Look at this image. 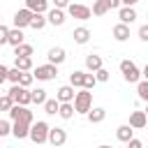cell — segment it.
Segmentation results:
<instances>
[{"instance_id":"obj_1","label":"cell","mask_w":148,"mask_h":148,"mask_svg":"<svg viewBox=\"0 0 148 148\" xmlns=\"http://www.w3.org/2000/svg\"><path fill=\"white\" fill-rule=\"evenodd\" d=\"M74 109H76V113H90V109H92V92L88 90V88H81L79 92H76V97H74Z\"/></svg>"},{"instance_id":"obj_2","label":"cell","mask_w":148,"mask_h":148,"mask_svg":"<svg viewBox=\"0 0 148 148\" xmlns=\"http://www.w3.org/2000/svg\"><path fill=\"white\" fill-rule=\"evenodd\" d=\"M120 72H123V76H125L127 83H139L141 76H143V72H139V67L132 60H120Z\"/></svg>"},{"instance_id":"obj_3","label":"cell","mask_w":148,"mask_h":148,"mask_svg":"<svg viewBox=\"0 0 148 148\" xmlns=\"http://www.w3.org/2000/svg\"><path fill=\"white\" fill-rule=\"evenodd\" d=\"M12 97H14V102L16 104H23V106H28L30 102H32V90H28V88H23L21 83H14L9 90H7Z\"/></svg>"},{"instance_id":"obj_4","label":"cell","mask_w":148,"mask_h":148,"mask_svg":"<svg viewBox=\"0 0 148 148\" xmlns=\"http://www.w3.org/2000/svg\"><path fill=\"white\" fill-rule=\"evenodd\" d=\"M49 132H51V127H49L44 120H37V123H32V127H30V139H32L35 143H44V141H49Z\"/></svg>"},{"instance_id":"obj_5","label":"cell","mask_w":148,"mask_h":148,"mask_svg":"<svg viewBox=\"0 0 148 148\" xmlns=\"http://www.w3.org/2000/svg\"><path fill=\"white\" fill-rule=\"evenodd\" d=\"M32 74H35V79H37V81H51V79H56V76H58V65H53V62L37 65V69H35Z\"/></svg>"},{"instance_id":"obj_6","label":"cell","mask_w":148,"mask_h":148,"mask_svg":"<svg viewBox=\"0 0 148 148\" xmlns=\"http://www.w3.org/2000/svg\"><path fill=\"white\" fill-rule=\"evenodd\" d=\"M7 116H9V120H12V123H14V120H25V123H30V125L35 123L32 111H28L23 104H14V106H12V111H9Z\"/></svg>"},{"instance_id":"obj_7","label":"cell","mask_w":148,"mask_h":148,"mask_svg":"<svg viewBox=\"0 0 148 148\" xmlns=\"http://www.w3.org/2000/svg\"><path fill=\"white\" fill-rule=\"evenodd\" d=\"M120 5H123V0H95L92 2V16H104L109 9H116Z\"/></svg>"},{"instance_id":"obj_8","label":"cell","mask_w":148,"mask_h":148,"mask_svg":"<svg viewBox=\"0 0 148 148\" xmlns=\"http://www.w3.org/2000/svg\"><path fill=\"white\" fill-rule=\"evenodd\" d=\"M67 14H69L72 18H79V21H88V18L92 16V9H90V7H86V5L72 2V5L67 7Z\"/></svg>"},{"instance_id":"obj_9","label":"cell","mask_w":148,"mask_h":148,"mask_svg":"<svg viewBox=\"0 0 148 148\" xmlns=\"http://www.w3.org/2000/svg\"><path fill=\"white\" fill-rule=\"evenodd\" d=\"M32 18H35V12L28 9V7H23V9H18V12L14 14V25L23 30V28H28V25L32 23Z\"/></svg>"},{"instance_id":"obj_10","label":"cell","mask_w":148,"mask_h":148,"mask_svg":"<svg viewBox=\"0 0 148 148\" xmlns=\"http://www.w3.org/2000/svg\"><path fill=\"white\" fill-rule=\"evenodd\" d=\"M65 141H67V132H65L62 127H51V132H49V143L56 146V148H60V146H65Z\"/></svg>"},{"instance_id":"obj_11","label":"cell","mask_w":148,"mask_h":148,"mask_svg":"<svg viewBox=\"0 0 148 148\" xmlns=\"http://www.w3.org/2000/svg\"><path fill=\"white\" fill-rule=\"evenodd\" d=\"M130 125H132L134 130H143V127L148 125V113H146V111H132V113H130Z\"/></svg>"},{"instance_id":"obj_12","label":"cell","mask_w":148,"mask_h":148,"mask_svg":"<svg viewBox=\"0 0 148 148\" xmlns=\"http://www.w3.org/2000/svg\"><path fill=\"white\" fill-rule=\"evenodd\" d=\"M30 123H25V120H14V130H12V134L16 136V139H25V136H30Z\"/></svg>"},{"instance_id":"obj_13","label":"cell","mask_w":148,"mask_h":148,"mask_svg":"<svg viewBox=\"0 0 148 148\" xmlns=\"http://www.w3.org/2000/svg\"><path fill=\"white\" fill-rule=\"evenodd\" d=\"M49 62H53V65H60V62H65V58H67V53H65V49L62 46H53V49H49Z\"/></svg>"},{"instance_id":"obj_14","label":"cell","mask_w":148,"mask_h":148,"mask_svg":"<svg viewBox=\"0 0 148 148\" xmlns=\"http://www.w3.org/2000/svg\"><path fill=\"white\" fill-rule=\"evenodd\" d=\"M56 97H58L60 102H74V97H76L74 86H72V83H69V86H60L58 92H56Z\"/></svg>"},{"instance_id":"obj_15","label":"cell","mask_w":148,"mask_h":148,"mask_svg":"<svg viewBox=\"0 0 148 148\" xmlns=\"http://www.w3.org/2000/svg\"><path fill=\"white\" fill-rule=\"evenodd\" d=\"M116 136H118V141L130 143V141L134 139V127H132V125H120V127L116 130Z\"/></svg>"},{"instance_id":"obj_16","label":"cell","mask_w":148,"mask_h":148,"mask_svg":"<svg viewBox=\"0 0 148 148\" xmlns=\"http://www.w3.org/2000/svg\"><path fill=\"white\" fill-rule=\"evenodd\" d=\"M118 18H120V23H127V25H130V23L136 18V9H134V7H125V5H123V7L118 9Z\"/></svg>"},{"instance_id":"obj_17","label":"cell","mask_w":148,"mask_h":148,"mask_svg":"<svg viewBox=\"0 0 148 148\" xmlns=\"http://www.w3.org/2000/svg\"><path fill=\"white\" fill-rule=\"evenodd\" d=\"M113 37H116L118 42H127V39H130V25H127V23L113 25Z\"/></svg>"},{"instance_id":"obj_18","label":"cell","mask_w":148,"mask_h":148,"mask_svg":"<svg viewBox=\"0 0 148 148\" xmlns=\"http://www.w3.org/2000/svg\"><path fill=\"white\" fill-rule=\"evenodd\" d=\"M25 7L32 9L35 14H44L49 9V0H25Z\"/></svg>"},{"instance_id":"obj_19","label":"cell","mask_w":148,"mask_h":148,"mask_svg":"<svg viewBox=\"0 0 148 148\" xmlns=\"http://www.w3.org/2000/svg\"><path fill=\"white\" fill-rule=\"evenodd\" d=\"M46 16H49V23H51V25H62V23H65V12L58 9V7H53Z\"/></svg>"},{"instance_id":"obj_20","label":"cell","mask_w":148,"mask_h":148,"mask_svg":"<svg viewBox=\"0 0 148 148\" xmlns=\"http://www.w3.org/2000/svg\"><path fill=\"white\" fill-rule=\"evenodd\" d=\"M14 67H18L21 72H30L32 69V58L30 56H16L14 58Z\"/></svg>"},{"instance_id":"obj_21","label":"cell","mask_w":148,"mask_h":148,"mask_svg":"<svg viewBox=\"0 0 148 148\" xmlns=\"http://www.w3.org/2000/svg\"><path fill=\"white\" fill-rule=\"evenodd\" d=\"M74 113H76V109H74V102H60V111H58V116H60L62 120H69Z\"/></svg>"},{"instance_id":"obj_22","label":"cell","mask_w":148,"mask_h":148,"mask_svg":"<svg viewBox=\"0 0 148 148\" xmlns=\"http://www.w3.org/2000/svg\"><path fill=\"white\" fill-rule=\"evenodd\" d=\"M72 37H74V42H76V44H86V42L90 39V30H88V28H83V25H81V28H74Z\"/></svg>"},{"instance_id":"obj_23","label":"cell","mask_w":148,"mask_h":148,"mask_svg":"<svg viewBox=\"0 0 148 148\" xmlns=\"http://www.w3.org/2000/svg\"><path fill=\"white\" fill-rule=\"evenodd\" d=\"M86 67H88L90 72H97V69H102V56H97V53H90V56H86Z\"/></svg>"},{"instance_id":"obj_24","label":"cell","mask_w":148,"mask_h":148,"mask_svg":"<svg viewBox=\"0 0 148 148\" xmlns=\"http://www.w3.org/2000/svg\"><path fill=\"white\" fill-rule=\"evenodd\" d=\"M106 118V109H102V106H95V109H90V113H88V120L90 123H102Z\"/></svg>"},{"instance_id":"obj_25","label":"cell","mask_w":148,"mask_h":148,"mask_svg":"<svg viewBox=\"0 0 148 148\" xmlns=\"http://www.w3.org/2000/svg\"><path fill=\"white\" fill-rule=\"evenodd\" d=\"M69 83H72L74 88H83V83H86V72H72V74H69Z\"/></svg>"},{"instance_id":"obj_26","label":"cell","mask_w":148,"mask_h":148,"mask_svg":"<svg viewBox=\"0 0 148 148\" xmlns=\"http://www.w3.org/2000/svg\"><path fill=\"white\" fill-rule=\"evenodd\" d=\"M14 104H16V102H14V97H12L9 92H5V95L0 97V111H5V113H9Z\"/></svg>"},{"instance_id":"obj_27","label":"cell","mask_w":148,"mask_h":148,"mask_svg":"<svg viewBox=\"0 0 148 148\" xmlns=\"http://www.w3.org/2000/svg\"><path fill=\"white\" fill-rule=\"evenodd\" d=\"M44 111L49 113V116H56L58 111H60V99L56 97V99H46L44 102Z\"/></svg>"},{"instance_id":"obj_28","label":"cell","mask_w":148,"mask_h":148,"mask_svg":"<svg viewBox=\"0 0 148 148\" xmlns=\"http://www.w3.org/2000/svg\"><path fill=\"white\" fill-rule=\"evenodd\" d=\"M9 46H18V44H23V32H21V28H14L12 32H9V42H7Z\"/></svg>"},{"instance_id":"obj_29","label":"cell","mask_w":148,"mask_h":148,"mask_svg":"<svg viewBox=\"0 0 148 148\" xmlns=\"http://www.w3.org/2000/svg\"><path fill=\"white\" fill-rule=\"evenodd\" d=\"M46 23H49V16H44V14H35V18H32L30 28H35V30H42Z\"/></svg>"},{"instance_id":"obj_30","label":"cell","mask_w":148,"mask_h":148,"mask_svg":"<svg viewBox=\"0 0 148 148\" xmlns=\"http://www.w3.org/2000/svg\"><path fill=\"white\" fill-rule=\"evenodd\" d=\"M136 92H139V99L148 102V81H146V79L136 83Z\"/></svg>"},{"instance_id":"obj_31","label":"cell","mask_w":148,"mask_h":148,"mask_svg":"<svg viewBox=\"0 0 148 148\" xmlns=\"http://www.w3.org/2000/svg\"><path fill=\"white\" fill-rule=\"evenodd\" d=\"M16 56H32V46L30 44H18V46H14V58Z\"/></svg>"},{"instance_id":"obj_32","label":"cell","mask_w":148,"mask_h":148,"mask_svg":"<svg viewBox=\"0 0 148 148\" xmlns=\"http://www.w3.org/2000/svg\"><path fill=\"white\" fill-rule=\"evenodd\" d=\"M32 102H35V104H44V102H46V90H44V88L32 90Z\"/></svg>"},{"instance_id":"obj_33","label":"cell","mask_w":148,"mask_h":148,"mask_svg":"<svg viewBox=\"0 0 148 148\" xmlns=\"http://www.w3.org/2000/svg\"><path fill=\"white\" fill-rule=\"evenodd\" d=\"M12 130H14V123H9V120H0V136L12 134Z\"/></svg>"},{"instance_id":"obj_34","label":"cell","mask_w":148,"mask_h":148,"mask_svg":"<svg viewBox=\"0 0 148 148\" xmlns=\"http://www.w3.org/2000/svg\"><path fill=\"white\" fill-rule=\"evenodd\" d=\"M21 74H23V72H21L18 67H12V69H9V76H7V81H12V83H18V81H21Z\"/></svg>"},{"instance_id":"obj_35","label":"cell","mask_w":148,"mask_h":148,"mask_svg":"<svg viewBox=\"0 0 148 148\" xmlns=\"http://www.w3.org/2000/svg\"><path fill=\"white\" fill-rule=\"evenodd\" d=\"M32 81H35V74H30V72H23V74H21V81H18V83H21L23 88H28V86H32Z\"/></svg>"},{"instance_id":"obj_36","label":"cell","mask_w":148,"mask_h":148,"mask_svg":"<svg viewBox=\"0 0 148 148\" xmlns=\"http://www.w3.org/2000/svg\"><path fill=\"white\" fill-rule=\"evenodd\" d=\"M9 32H12V30H9L7 25H0V44H7V42H9Z\"/></svg>"},{"instance_id":"obj_37","label":"cell","mask_w":148,"mask_h":148,"mask_svg":"<svg viewBox=\"0 0 148 148\" xmlns=\"http://www.w3.org/2000/svg\"><path fill=\"white\" fill-rule=\"evenodd\" d=\"M95 76H97V81H99V83H106L111 74H109V72H106V69L102 67V69H97V72H95Z\"/></svg>"},{"instance_id":"obj_38","label":"cell","mask_w":148,"mask_h":148,"mask_svg":"<svg viewBox=\"0 0 148 148\" xmlns=\"http://www.w3.org/2000/svg\"><path fill=\"white\" fill-rule=\"evenodd\" d=\"M95 83H97V76L95 74H86V83H83V88H95Z\"/></svg>"},{"instance_id":"obj_39","label":"cell","mask_w":148,"mask_h":148,"mask_svg":"<svg viewBox=\"0 0 148 148\" xmlns=\"http://www.w3.org/2000/svg\"><path fill=\"white\" fill-rule=\"evenodd\" d=\"M139 39H141V42H148V23L139 28Z\"/></svg>"},{"instance_id":"obj_40","label":"cell","mask_w":148,"mask_h":148,"mask_svg":"<svg viewBox=\"0 0 148 148\" xmlns=\"http://www.w3.org/2000/svg\"><path fill=\"white\" fill-rule=\"evenodd\" d=\"M7 76H9V67L0 65V81H7Z\"/></svg>"},{"instance_id":"obj_41","label":"cell","mask_w":148,"mask_h":148,"mask_svg":"<svg viewBox=\"0 0 148 148\" xmlns=\"http://www.w3.org/2000/svg\"><path fill=\"white\" fill-rule=\"evenodd\" d=\"M53 5H56L58 9H67V7L72 5V2H69V0H53Z\"/></svg>"},{"instance_id":"obj_42","label":"cell","mask_w":148,"mask_h":148,"mask_svg":"<svg viewBox=\"0 0 148 148\" xmlns=\"http://www.w3.org/2000/svg\"><path fill=\"white\" fill-rule=\"evenodd\" d=\"M127 148H143V143H141L139 139H132V141L127 143Z\"/></svg>"},{"instance_id":"obj_43","label":"cell","mask_w":148,"mask_h":148,"mask_svg":"<svg viewBox=\"0 0 148 148\" xmlns=\"http://www.w3.org/2000/svg\"><path fill=\"white\" fill-rule=\"evenodd\" d=\"M136 2H139V0H123V5H125V7H134Z\"/></svg>"},{"instance_id":"obj_44","label":"cell","mask_w":148,"mask_h":148,"mask_svg":"<svg viewBox=\"0 0 148 148\" xmlns=\"http://www.w3.org/2000/svg\"><path fill=\"white\" fill-rule=\"evenodd\" d=\"M143 79H146V81H148V65H146V67H143Z\"/></svg>"},{"instance_id":"obj_45","label":"cell","mask_w":148,"mask_h":148,"mask_svg":"<svg viewBox=\"0 0 148 148\" xmlns=\"http://www.w3.org/2000/svg\"><path fill=\"white\" fill-rule=\"evenodd\" d=\"M99 148H113V146H99Z\"/></svg>"},{"instance_id":"obj_46","label":"cell","mask_w":148,"mask_h":148,"mask_svg":"<svg viewBox=\"0 0 148 148\" xmlns=\"http://www.w3.org/2000/svg\"><path fill=\"white\" fill-rule=\"evenodd\" d=\"M146 113H148V102H146Z\"/></svg>"}]
</instances>
